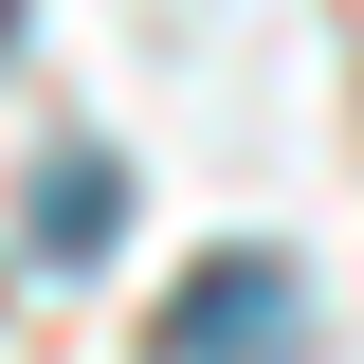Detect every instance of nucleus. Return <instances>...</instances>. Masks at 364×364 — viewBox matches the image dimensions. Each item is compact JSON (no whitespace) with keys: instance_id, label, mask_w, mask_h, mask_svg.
<instances>
[{"instance_id":"obj_1","label":"nucleus","mask_w":364,"mask_h":364,"mask_svg":"<svg viewBox=\"0 0 364 364\" xmlns=\"http://www.w3.org/2000/svg\"><path fill=\"white\" fill-rule=\"evenodd\" d=\"M291 346H310V291H291V255H219V273L164 310V364H291Z\"/></svg>"},{"instance_id":"obj_2","label":"nucleus","mask_w":364,"mask_h":364,"mask_svg":"<svg viewBox=\"0 0 364 364\" xmlns=\"http://www.w3.org/2000/svg\"><path fill=\"white\" fill-rule=\"evenodd\" d=\"M128 237V164H55L37 182V255H109Z\"/></svg>"},{"instance_id":"obj_3","label":"nucleus","mask_w":364,"mask_h":364,"mask_svg":"<svg viewBox=\"0 0 364 364\" xmlns=\"http://www.w3.org/2000/svg\"><path fill=\"white\" fill-rule=\"evenodd\" d=\"M0 37H18V0H0Z\"/></svg>"}]
</instances>
